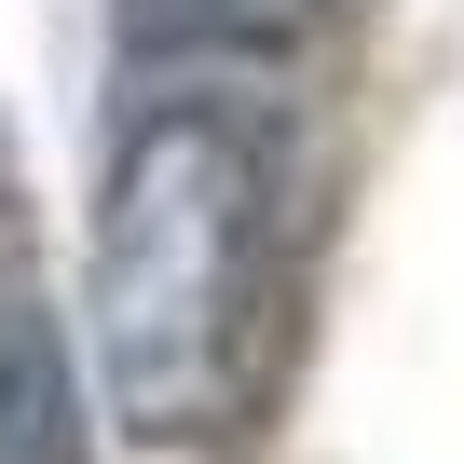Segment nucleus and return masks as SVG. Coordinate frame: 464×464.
Masks as SVG:
<instances>
[{"mask_svg": "<svg viewBox=\"0 0 464 464\" xmlns=\"http://www.w3.org/2000/svg\"><path fill=\"white\" fill-rule=\"evenodd\" d=\"M82 342L137 450H218L260 423L287 342V164L260 110L178 96L110 150Z\"/></svg>", "mask_w": 464, "mask_h": 464, "instance_id": "nucleus-1", "label": "nucleus"}, {"mask_svg": "<svg viewBox=\"0 0 464 464\" xmlns=\"http://www.w3.org/2000/svg\"><path fill=\"white\" fill-rule=\"evenodd\" d=\"M0 464H82L69 342L42 328V301H0Z\"/></svg>", "mask_w": 464, "mask_h": 464, "instance_id": "nucleus-2", "label": "nucleus"}, {"mask_svg": "<svg viewBox=\"0 0 464 464\" xmlns=\"http://www.w3.org/2000/svg\"><path fill=\"white\" fill-rule=\"evenodd\" d=\"M314 28V0H123L137 55H274Z\"/></svg>", "mask_w": 464, "mask_h": 464, "instance_id": "nucleus-3", "label": "nucleus"}]
</instances>
